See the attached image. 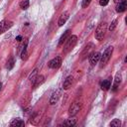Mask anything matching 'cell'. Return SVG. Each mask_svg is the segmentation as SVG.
<instances>
[{
    "label": "cell",
    "mask_w": 127,
    "mask_h": 127,
    "mask_svg": "<svg viewBox=\"0 0 127 127\" xmlns=\"http://www.w3.org/2000/svg\"><path fill=\"white\" fill-rule=\"evenodd\" d=\"M14 64H15L14 59H13V58H10V59L8 60V62H7V65H6V67H7L8 69H11V68L14 66Z\"/></svg>",
    "instance_id": "23"
},
{
    "label": "cell",
    "mask_w": 127,
    "mask_h": 127,
    "mask_svg": "<svg viewBox=\"0 0 127 127\" xmlns=\"http://www.w3.org/2000/svg\"><path fill=\"white\" fill-rule=\"evenodd\" d=\"M120 83H121V75L119 73H117L116 76H115V79H114V84L112 86V90L113 91H116Z\"/></svg>",
    "instance_id": "15"
},
{
    "label": "cell",
    "mask_w": 127,
    "mask_h": 127,
    "mask_svg": "<svg viewBox=\"0 0 127 127\" xmlns=\"http://www.w3.org/2000/svg\"><path fill=\"white\" fill-rule=\"evenodd\" d=\"M109 125H110V126H113V127H119V126L121 125V121H120L119 119L115 118V119H113V120L110 122Z\"/></svg>",
    "instance_id": "22"
},
{
    "label": "cell",
    "mask_w": 127,
    "mask_h": 127,
    "mask_svg": "<svg viewBox=\"0 0 127 127\" xmlns=\"http://www.w3.org/2000/svg\"><path fill=\"white\" fill-rule=\"evenodd\" d=\"M100 87L102 90H108L110 87H111V78H107L105 80H103L101 83H100Z\"/></svg>",
    "instance_id": "14"
},
{
    "label": "cell",
    "mask_w": 127,
    "mask_h": 127,
    "mask_svg": "<svg viewBox=\"0 0 127 127\" xmlns=\"http://www.w3.org/2000/svg\"><path fill=\"white\" fill-rule=\"evenodd\" d=\"M16 40H17V41H18V42H20V41H21V40H22V36H18V37H17V38H16Z\"/></svg>",
    "instance_id": "28"
},
{
    "label": "cell",
    "mask_w": 127,
    "mask_h": 127,
    "mask_svg": "<svg viewBox=\"0 0 127 127\" xmlns=\"http://www.w3.org/2000/svg\"><path fill=\"white\" fill-rule=\"evenodd\" d=\"M80 108H81V103L78 102V101H75V102H73L69 106V108H68V114L70 116H74V115H76L78 113V111L80 110Z\"/></svg>",
    "instance_id": "4"
},
{
    "label": "cell",
    "mask_w": 127,
    "mask_h": 127,
    "mask_svg": "<svg viewBox=\"0 0 127 127\" xmlns=\"http://www.w3.org/2000/svg\"><path fill=\"white\" fill-rule=\"evenodd\" d=\"M75 123H76V120H75L74 118H69V119H66V120L63 123V125H64V126H74Z\"/></svg>",
    "instance_id": "20"
},
{
    "label": "cell",
    "mask_w": 127,
    "mask_h": 127,
    "mask_svg": "<svg viewBox=\"0 0 127 127\" xmlns=\"http://www.w3.org/2000/svg\"><path fill=\"white\" fill-rule=\"evenodd\" d=\"M61 92H62L61 89H57L56 91L53 92V94H52V96H51V99H50V103H51V104H55V103L59 100V98H60V96H61Z\"/></svg>",
    "instance_id": "10"
},
{
    "label": "cell",
    "mask_w": 127,
    "mask_h": 127,
    "mask_svg": "<svg viewBox=\"0 0 127 127\" xmlns=\"http://www.w3.org/2000/svg\"><path fill=\"white\" fill-rule=\"evenodd\" d=\"M116 26H117V20L115 19V20H113V21L111 22V24L109 25V28H108V29H109V31H113V30L115 29V27H116Z\"/></svg>",
    "instance_id": "25"
},
{
    "label": "cell",
    "mask_w": 127,
    "mask_h": 127,
    "mask_svg": "<svg viewBox=\"0 0 127 127\" xmlns=\"http://www.w3.org/2000/svg\"><path fill=\"white\" fill-rule=\"evenodd\" d=\"M92 48H93V44L92 43H89V44H87L86 46H85V48H84V50L82 51V53H81V59L83 60V59H85L87 56H89V54H90V51L92 50Z\"/></svg>",
    "instance_id": "9"
},
{
    "label": "cell",
    "mask_w": 127,
    "mask_h": 127,
    "mask_svg": "<svg viewBox=\"0 0 127 127\" xmlns=\"http://www.w3.org/2000/svg\"><path fill=\"white\" fill-rule=\"evenodd\" d=\"M68 17H69V13H68L67 11H64V12L61 15V17H60V19H59V26H60V27L63 26V25L66 22V20L68 19Z\"/></svg>",
    "instance_id": "11"
},
{
    "label": "cell",
    "mask_w": 127,
    "mask_h": 127,
    "mask_svg": "<svg viewBox=\"0 0 127 127\" xmlns=\"http://www.w3.org/2000/svg\"><path fill=\"white\" fill-rule=\"evenodd\" d=\"M39 121H40V115H39L38 113H34V114L31 116L30 123L33 124V125H37Z\"/></svg>",
    "instance_id": "18"
},
{
    "label": "cell",
    "mask_w": 127,
    "mask_h": 127,
    "mask_svg": "<svg viewBox=\"0 0 127 127\" xmlns=\"http://www.w3.org/2000/svg\"><path fill=\"white\" fill-rule=\"evenodd\" d=\"M1 87H2V83L0 82V90H1Z\"/></svg>",
    "instance_id": "29"
},
{
    "label": "cell",
    "mask_w": 127,
    "mask_h": 127,
    "mask_svg": "<svg viewBox=\"0 0 127 127\" xmlns=\"http://www.w3.org/2000/svg\"><path fill=\"white\" fill-rule=\"evenodd\" d=\"M27 57H28V54H27V41H26L25 45L23 47V51L21 53V59L22 60H27Z\"/></svg>",
    "instance_id": "21"
},
{
    "label": "cell",
    "mask_w": 127,
    "mask_h": 127,
    "mask_svg": "<svg viewBox=\"0 0 127 127\" xmlns=\"http://www.w3.org/2000/svg\"><path fill=\"white\" fill-rule=\"evenodd\" d=\"M112 53H113V47H108V48H106V50L103 52V54L100 56V66L102 67V66H104L108 62H109V60H110V58H111V55H112Z\"/></svg>",
    "instance_id": "1"
},
{
    "label": "cell",
    "mask_w": 127,
    "mask_h": 127,
    "mask_svg": "<svg viewBox=\"0 0 127 127\" xmlns=\"http://www.w3.org/2000/svg\"><path fill=\"white\" fill-rule=\"evenodd\" d=\"M37 76H38V68H35V69L30 73V75H29V80L31 81L32 84H34V82L36 81Z\"/></svg>",
    "instance_id": "17"
},
{
    "label": "cell",
    "mask_w": 127,
    "mask_h": 127,
    "mask_svg": "<svg viewBox=\"0 0 127 127\" xmlns=\"http://www.w3.org/2000/svg\"><path fill=\"white\" fill-rule=\"evenodd\" d=\"M70 30H66L62 36H61V38H60V41H59V46H62L66 40H67V38L70 36Z\"/></svg>",
    "instance_id": "13"
},
{
    "label": "cell",
    "mask_w": 127,
    "mask_h": 127,
    "mask_svg": "<svg viewBox=\"0 0 127 127\" xmlns=\"http://www.w3.org/2000/svg\"><path fill=\"white\" fill-rule=\"evenodd\" d=\"M108 2H109V0H99V4H100L101 6H105V5H107Z\"/></svg>",
    "instance_id": "27"
},
{
    "label": "cell",
    "mask_w": 127,
    "mask_h": 127,
    "mask_svg": "<svg viewBox=\"0 0 127 127\" xmlns=\"http://www.w3.org/2000/svg\"><path fill=\"white\" fill-rule=\"evenodd\" d=\"M65 42H66V43H65V45H64V54L68 53L69 51H71V50L73 49V47L75 46V44H76V42H77V37H76L75 35H71V36H69V37L67 38V40H66Z\"/></svg>",
    "instance_id": "2"
},
{
    "label": "cell",
    "mask_w": 127,
    "mask_h": 127,
    "mask_svg": "<svg viewBox=\"0 0 127 127\" xmlns=\"http://www.w3.org/2000/svg\"><path fill=\"white\" fill-rule=\"evenodd\" d=\"M29 0H24V1H22L21 3H20V7H21V9H23V10H25V9H27L28 7H29Z\"/></svg>",
    "instance_id": "24"
},
{
    "label": "cell",
    "mask_w": 127,
    "mask_h": 127,
    "mask_svg": "<svg viewBox=\"0 0 127 127\" xmlns=\"http://www.w3.org/2000/svg\"><path fill=\"white\" fill-rule=\"evenodd\" d=\"M50 68H59L62 65V58L61 57H56L53 60H51L48 64Z\"/></svg>",
    "instance_id": "7"
},
{
    "label": "cell",
    "mask_w": 127,
    "mask_h": 127,
    "mask_svg": "<svg viewBox=\"0 0 127 127\" xmlns=\"http://www.w3.org/2000/svg\"><path fill=\"white\" fill-rule=\"evenodd\" d=\"M101 54L99 52H92L89 54V63L91 65H95L100 60Z\"/></svg>",
    "instance_id": "6"
},
{
    "label": "cell",
    "mask_w": 127,
    "mask_h": 127,
    "mask_svg": "<svg viewBox=\"0 0 127 127\" xmlns=\"http://www.w3.org/2000/svg\"><path fill=\"white\" fill-rule=\"evenodd\" d=\"M44 81H45V76H44V75H42V74H41V75H38V76H37V78H36V81L34 82V84H33V85H34L35 87H37V86L41 85Z\"/></svg>",
    "instance_id": "19"
},
{
    "label": "cell",
    "mask_w": 127,
    "mask_h": 127,
    "mask_svg": "<svg viewBox=\"0 0 127 127\" xmlns=\"http://www.w3.org/2000/svg\"><path fill=\"white\" fill-rule=\"evenodd\" d=\"M106 28H107V24L106 23H100L98 26H97V28H96V30H95V34H94V36H95V39L97 40V41H101L103 38H104V36H105V32H106Z\"/></svg>",
    "instance_id": "3"
},
{
    "label": "cell",
    "mask_w": 127,
    "mask_h": 127,
    "mask_svg": "<svg viewBox=\"0 0 127 127\" xmlns=\"http://www.w3.org/2000/svg\"><path fill=\"white\" fill-rule=\"evenodd\" d=\"M91 0H82V3H81V7L82 8H86L89 4H90Z\"/></svg>",
    "instance_id": "26"
},
{
    "label": "cell",
    "mask_w": 127,
    "mask_h": 127,
    "mask_svg": "<svg viewBox=\"0 0 127 127\" xmlns=\"http://www.w3.org/2000/svg\"><path fill=\"white\" fill-rule=\"evenodd\" d=\"M10 125L13 126V127H22V126L25 125V123H24V121H23L22 119L16 118V119H14V120L10 123Z\"/></svg>",
    "instance_id": "16"
},
{
    "label": "cell",
    "mask_w": 127,
    "mask_h": 127,
    "mask_svg": "<svg viewBox=\"0 0 127 127\" xmlns=\"http://www.w3.org/2000/svg\"><path fill=\"white\" fill-rule=\"evenodd\" d=\"M13 26V22L9 20H3L0 22V34H3L4 32L8 31Z\"/></svg>",
    "instance_id": "5"
},
{
    "label": "cell",
    "mask_w": 127,
    "mask_h": 127,
    "mask_svg": "<svg viewBox=\"0 0 127 127\" xmlns=\"http://www.w3.org/2000/svg\"><path fill=\"white\" fill-rule=\"evenodd\" d=\"M126 7H127V3H126V0H121L119 2H117V5H116V12L118 13H121V12H124L126 10Z\"/></svg>",
    "instance_id": "8"
},
{
    "label": "cell",
    "mask_w": 127,
    "mask_h": 127,
    "mask_svg": "<svg viewBox=\"0 0 127 127\" xmlns=\"http://www.w3.org/2000/svg\"><path fill=\"white\" fill-rule=\"evenodd\" d=\"M72 81H73V77H72L71 75H68V76H67V77L64 79V81L63 88H64V89H68V88L71 86Z\"/></svg>",
    "instance_id": "12"
}]
</instances>
